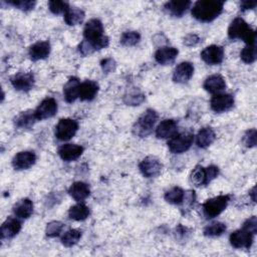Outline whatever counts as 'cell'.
<instances>
[{
	"mask_svg": "<svg viewBox=\"0 0 257 257\" xmlns=\"http://www.w3.org/2000/svg\"><path fill=\"white\" fill-rule=\"evenodd\" d=\"M83 35L84 40L78 45V50L82 55H88L108 45V38L103 35V26L98 19L93 18L86 22Z\"/></svg>",
	"mask_w": 257,
	"mask_h": 257,
	"instance_id": "6da1fadb",
	"label": "cell"
},
{
	"mask_svg": "<svg viewBox=\"0 0 257 257\" xmlns=\"http://www.w3.org/2000/svg\"><path fill=\"white\" fill-rule=\"evenodd\" d=\"M223 1L219 0H200L192 8V15L199 21L210 22L217 18L223 10Z\"/></svg>",
	"mask_w": 257,
	"mask_h": 257,
	"instance_id": "7a4b0ae2",
	"label": "cell"
},
{
	"mask_svg": "<svg viewBox=\"0 0 257 257\" xmlns=\"http://www.w3.org/2000/svg\"><path fill=\"white\" fill-rule=\"evenodd\" d=\"M228 35L231 39H242L247 45L255 44V31L242 18H235L231 22Z\"/></svg>",
	"mask_w": 257,
	"mask_h": 257,
	"instance_id": "3957f363",
	"label": "cell"
},
{
	"mask_svg": "<svg viewBox=\"0 0 257 257\" xmlns=\"http://www.w3.org/2000/svg\"><path fill=\"white\" fill-rule=\"evenodd\" d=\"M158 120V113L152 109H147L137 120L133 127V132L136 136L144 138L152 133L154 125Z\"/></svg>",
	"mask_w": 257,
	"mask_h": 257,
	"instance_id": "277c9868",
	"label": "cell"
},
{
	"mask_svg": "<svg viewBox=\"0 0 257 257\" xmlns=\"http://www.w3.org/2000/svg\"><path fill=\"white\" fill-rule=\"evenodd\" d=\"M194 141V136L192 133L185 132L175 134L170 138L168 142V147L170 151L174 154H182L190 149Z\"/></svg>",
	"mask_w": 257,
	"mask_h": 257,
	"instance_id": "5b68a950",
	"label": "cell"
},
{
	"mask_svg": "<svg viewBox=\"0 0 257 257\" xmlns=\"http://www.w3.org/2000/svg\"><path fill=\"white\" fill-rule=\"evenodd\" d=\"M228 195H220L207 200L203 204V212L207 218H214L221 214L227 207L229 203Z\"/></svg>",
	"mask_w": 257,
	"mask_h": 257,
	"instance_id": "8992f818",
	"label": "cell"
},
{
	"mask_svg": "<svg viewBox=\"0 0 257 257\" xmlns=\"http://www.w3.org/2000/svg\"><path fill=\"white\" fill-rule=\"evenodd\" d=\"M78 123L72 118H61L55 125V137L60 141H68L76 134Z\"/></svg>",
	"mask_w": 257,
	"mask_h": 257,
	"instance_id": "52a82bcc",
	"label": "cell"
},
{
	"mask_svg": "<svg viewBox=\"0 0 257 257\" xmlns=\"http://www.w3.org/2000/svg\"><path fill=\"white\" fill-rule=\"evenodd\" d=\"M162 168H163V165L161 164V162L156 157H153V156H149L145 158L139 165V169L141 173L146 178L157 177L158 175H160Z\"/></svg>",
	"mask_w": 257,
	"mask_h": 257,
	"instance_id": "ba28073f",
	"label": "cell"
},
{
	"mask_svg": "<svg viewBox=\"0 0 257 257\" xmlns=\"http://www.w3.org/2000/svg\"><path fill=\"white\" fill-rule=\"evenodd\" d=\"M57 111V102L53 97H47L43 99L40 104L34 110L37 120L52 117Z\"/></svg>",
	"mask_w": 257,
	"mask_h": 257,
	"instance_id": "9c48e42d",
	"label": "cell"
},
{
	"mask_svg": "<svg viewBox=\"0 0 257 257\" xmlns=\"http://www.w3.org/2000/svg\"><path fill=\"white\" fill-rule=\"evenodd\" d=\"M202 59L210 65L220 64L224 59V49L219 45H210L207 46L201 52Z\"/></svg>",
	"mask_w": 257,
	"mask_h": 257,
	"instance_id": "30bf717a",
	"label": "cell"
},
{
	"mask_svg": "<svg viewBox=\"0 0 257 257\" xmlns=\"http://www.w3.org/2000/svg\"><path fill=\"white\" fill-rule=\"evenodd\" d=\"M211 108L216 112L229 110L234 105V97L228 93H217L210 101Z\"/></svg>",
	"mask_w": 257,
	"mask_h": 257,
	"instance_id": "8fae6325",
	"label": "cell"
},
{
	"mask_svg": "<svg viewBox=\"0 0 257 257\" xmlns=\"http://www.w3.org/2000/svg\"><path fill=\"white\" fill-rule=\"evenodd\" d=\"M253 242V234L244 229L236 230L230 235V243L234 248H249Z\"/></svg>",
	"mask_w": 257,
	"mask_h": 257,
	"instance_id": "7c38bea8",
	"label": "cell"
},
{
	"mask_svg": "<svg viewBox=\"0 0 257 257\" xmlns=\"http://www.w3.org/2000/svg\"><path fill=\"white\" fill-rule=\"evenodd\" d=\"M36 156L31 151H23L16 154L12 160V166L15 170H26L34 165Z\"/></svg>",
	"mask_w": 257,
	"mask_h": 257,
	"instance_id": "4fadbf2b",
	"label": "cell"
},
{
	"mask_svg": "<svg viewBox=\"0 0 257 257\" xmlns=\"http://www.w3.org/2000/svg\"><path fill=\"white\" fill-rule=\"evenodd\" d=\"M13 87L20 91H27L34 84V75L31 72H20L11 78Z\"/></svg>",
	"mask_w": 257,
	"mask_h": 257,
	"instance_id": "5bb4252c",
	"label": "cell"
},
{
	"mask_svg": "<svg viewBox=\"0 0 257 257\" xmlns=\"http://www.w3.org/2000/svg\"><path fill=\"white\" fill-rule=\"evenodd\" d=\"M194 73V66L191 62L184 61L177 65L173 73V80L178 83L187 82Z\"/></svg>",
	"mask_w": 257,
	"mask_h": 257,
	"instance_id": "9a60e30c",
	"label": "cell"
},
{
	"mask_svg": "<svg viewBox=\"0 0 257 257\" xmlns=\"http://www.w3.org/2000/svg\"><path fill=\"white\" fill-rule=\"evenodd\" d=\"M83 152V148L81 146L75 144H65L62 145L58 150L59 157L66 162H71L78 159Z\"/></svg>",
	"mask_w": 257,
	"mask_h": 257,
	"instance_id": "2e32d148",
	"label": "cell"
},
{
	"mask_svg": "<svg viewBox=\"0 0 257 257\" xmlns=\"http://www.w3.org/2000/svg\"><path fill=\"white\" fill-rule=\"evenodd\" d=\"M21 229V223L12 217H9L5 220V222L1 226V238L2 239H10L16 236Z\"/></svg>",
	"mask_w": 257,
	"mask_h": 257,
	"instance_id": "e0dca14e",
	"label": "cell"
},
{
	"mask_svg": "<svg viewBox=\"0 0 257 257\" xmlns=\"http://www.w3.org/2000/svg\"><path fill=\"white\" fill-rule=\"evenodd\" d=\"M178 55V50L175 47L164 46L159 48L155 53V59L158 63L167 65L174 62Z\"/></svg>",
	"mask_w": 257,
	"mask_h": 257,
	"instance_id": "ac0fdd59",
	"label": "cell"
},
{
	"mask_svg": "<svg viewBox=\"0 0 257 257\" xmlns=\"http://www.w3.org/2000/svg\"><path fill=\"white\" fill-rule=\"evenodd\" d=\"M50 53V44L48 41H38L30 46L29 56L32 60L37 61L46 58Z\"/></svg>",
	"mask_w": 257,
	"mask_h": 257,
	"instance_id": "d6986e66",
	"label": "cell"
},
{
	"mask_svg": "<svg viewBox=\"0 0 257 257\" xmlns=\"http://www.w3.org/2000/svg\"><path fill=\"white\" fill-rule=\"evenodd\" d=\"M98 91V85L92 80H85L79 84L78 97L81 100H92Z\"/></svg>",
	"mask_w": 257,
	"mask_h": 257,
	"instance_id": "ffe728a7",
	"label": "cell"
},
{
	"mask_svg": "<svg viewBox=\"0 0 257 257\" xmlns=\"http://www.w3.org/2000/svg\"><path fill=\"white\" fill-rule=\"evenodd\" d=\"M177 134V122L174 119H164L156 128L158 139H168Z\"/></svg>",
	"mask_w": 257,
	"mask_h": 257,
	"instance_id": "44dd1931",
	"label": "cell"
},
{
	"mask_svg": "<svg viewBox=\"0 0 257 257\" xmlns=\"http://www.w3.org/2000/svg\"><path fill=\"white\" fill-rule=\"evenodd\" d=\"M203 86L210 93H219L226 87V83L220 74H213L206 78Z\"/></svg>",
	"mask_w": 257,
	"mask_h": 257,
	"instance_id": "7402d4cb",
	"label": "cell"
},
{
	"mask_svg": "<svg viewBox=\"0 0 257 257\" xmlns=\"http://www.w3.org/2000/svg\"><path fill=\"white\" fill-rule=\"evenodd\" d=\"M14 214L21 218V219H27L31 216L33 212V203L28 198H23L19 200L13 207Z\"/></svg>",
	"mask_w": 257,
	"mask_h": 257,
	"instance_id": "603a6c76",
	"label": "cell"
},
{
	"mask_svg": "<svg viewBox=\"0 0 257 257\" xmlns=\"http://www.w3.org/2000/svg\"><path fill=\"white\" fill-rule=\"evenodd\" d=\"M68 193L75 201L80 202L89 196L90 190L87 184L83 182H75L68 189Z\"/></svg>",
	"mask_w": 257,
	"mask_h": 257,
	"instance_id": "cb8c5ba5",
	"label": "cell"
},
{
	"mask_svg": "<svg viewBox=\"0 0 257 257\" xmlns=\"http://www.w3.org/2000/svg\"><path fill=\"white\" fill-rule=\"evenodd\" d=\"M79 80L76 77H70L63 87V95L66 102H73L78 97Z\"/></svg>",
	"mask_w": 257,
	"mask_h": 257,
	"instance_id": "d4e9b609",
	"label": "cell"
},
{
	"mask_svg": "<svg viewBox=\"0 0 257 257\" xmlns=\"http://www.w3.org/2000/svg\"><path fill=\"white\" fill-rule=\"evenodd\" d=\"M216 139V135L211 127H203L197 135V146L205 149L213 144Z\"/></svg>",
	"mask_w": 257,
	"mask_h": 257,
	"instance_id": "484cf974",
	"label": "cell"
},
{
	"mask_svg": "<svg viewBox=\"0 0 257 257\" xmlns=\"http://www.w3.org/2000/svg\"><path fill=\"white\" fill-rule=\"evenodd\" d=\"M190 1H169L165 4L166 10L174 16H181L183 15L186 10L190 7Z\"/></svg>",
	"mask_w": 257,
	"mask_h": 257,
	"instance_id": "4316f807",
	"label": "cell"
},
{
	"mask_svg": "<svg viewBox=\"0 0 257 257\" xmlns=\"http://www.w3.org/2000/svg\"><path fill=\"white\" fill-rule=\"evenodd\" d=\"M37 120L34 111L27 110L22 111L16 118H15V124L20 128H30L34 122Z\"/></svg>",
	"mask_w": 257,
	"mask_h": 257,
	"instance_id": "83f0119b",
	"label": "cell"
},
{
	"mask_svg": "<svg viewBox=\"0 0 257 257\" xmlns=\"http://www.w3.org/2000/svg\"><path fill=\"white\" fill-rule=\"evenodd\" d=\"M89 216V209L84 204L78 203L70 207L68 211V217L75 221H83Z\"/></svg>",
	"mask_w": 257,
	"mask_h": 257,
	"instance_id": "f1b7e54d",
	"label": "cell"
},
{
	"mask_svg": "<svg viewBox=\"0 0 257 257\" xmlns=\"http://www.w3.org/2000/svg\"><path fill=\"white\" fill-rule=\"evenodd\" d=\"M84 16V12L81 9L77 7H69V9L64 13V21L68 25H76L83 21Z\"/></svg>",
	"mask_w": 257,
	"mask_h": 257,
	"instance_id": "f546056e",
	"label": "cell"
},
{
	"mask_svg": "<svg viewBox=\"0 0 257 257\" xmlns=\"http://www.w3.org/2000/svg\"><path fill=\"white\" fill-rule=\"evenodd\" d=\"M190 180L192 184L196 187H200L203 185H206L209 183L208 178H207V173H206V168L202 166H197L191 173Z\"/></svg>",
	"mask_w": 257,
	"mask_h": 257,
	"instance_id": "4dcf8cb0",
	"label": "cell"
},
{
	"mask_svg": "<svg viewBox=\"0 0 257 257\" xmlns=\"http://www.w3.org/2000/svg\"><path fill=\"white\" fill-rule=\"evenodd\" d=\"M185 192L180 187H174L166 192L165 194V200L174 205H179L183 201Z\"/></svg>",
	"mask_w": 257,
	"mask_h": 257,
	"instance_id": "1f68e13d",
	"label": "cell"
},
{
	"mask_svg": "<svg viewBox=\"0 0 257 257\" xmlns=\"http://www.w3.org/2000/svg\"><path fill=\"white\" fill-rule=\"evenodd\" d=\"M80 238H81L80 231H78L76 229H69L61 237V243L65 247H72L79 241Z\"/></svg>",
	"mask_w": 257,
	"mask_h": 257,
	"instance_id": "d6a6232c",
	"label": "cell"
},
{
	"mask_svg": "<svg viewBox=\"0 0 257 257\" xmlns=\"http://www.w3.org/2000/svg\"><path fill=\"white\" fill-rule=\"evenodd\" d=\"M240 57L242 59L243 62L250 64L253 63L256 58H257V52H256V46L255 44H250V45H246L241 53H240Z\"/></svg>",
	"mask_w": 257,
	"mask_h": 257,
	"instance_id": "836d02e7",
	"label": "cell"
},
{
	"mask_svg": "<svg viewBox=\"0 0 257 257\" xmlns=\"http://www.w3.org/2000/svg\"><path fill=\"white\" fill-rule=\"evenodd\" d=\"M226 231V225L221 222L210 224L204 229V235L208 237H218Z\"/></svg>",
	"mask_w": 257,
	"mask_h": 257,
	"instance_id": "e575fe53",
	"label": "cell"
},
{
	"mask_svg": "<svg viewBox=\"0 0 257 257\" xmlns=\"http://www.w3.org/2000/svg\"><path fill=\"white\" fill-rule=\"evenodd\" d=\"M141 39V35L137 31H125L120 36V43L124 46H134Z\"/></svg>",
	"mask_w": 257,
	"mask_h": 257,
	"instance_id": "d590c367",
	"label": "cell"
},
{
	"mask_svg": "<svg viewBox=\"0 0 257 257\" xmlns=\"http://www.w3.org/2000/svg\"><path fill=\"white\" fill-rule=\"evenodd\" d=\"M64 224L60 221H51L47 224L46 229H45V233L48 237H56L58 236L62 230H63Z\"/></svg>",
	"mask_w": 257,
	"mask_h": 257,
	"instance_id": "8d00e7d4",
	"label": "cell"
},
{
	"mask_svg": "<svg viewBox=\"0 0 257 257\" xmlns=\"http://www.w3.org/2000/svg\"><path fill=\"white\" fill-rule=\"evenodd\" d=\"M49 10L54 14L65 13L69 9V5L64 1H49L48 2Z\"/></svg>",
	"mask_w": 257,
	"mask_h": 257,
	"instance_id": "74e56055",
	"label": "cell"
},
{
	"mask_svg": "<svg viewBox=\"0 0 257 257\" xmlns=\"http://www.w3.org/2000/svg\"><path fill=\"white\" fill-rule=\"evenodd\" d=\"M8 4L23 10V11H29L31 9L34 8L35 6V2L34 1H29V0H17V1H9L7 2Z\"/></svg>",
	"mask_w": 257,
	"mask_h": 257,
	"instance_id": "f35d334b",
	"label": "cell"
},
{
	"mask_svg": "<svg viewBox=\"0 0 257 257\" xmlns=\"http://www.w3.org/2000/svg\"><path fill=\"white\" fill-rule=\"evenodd\" d=\"M195 199H196V196H195V193H194V192L188 191L187 193H185L184 198H183V201L181 202V204H182V209H183V210H190V209L192 208V206L194 205Z\"/></svg>",
	"mask_w": 257,
	"mask_h": 257,
	"instance_id": "ab89813d",
	"label": "cell"
},
{
	"mask_svg": "<svg viewBox=\"0 0 257 257\" xmlns=\"http://www.w3.org/2000/svg\"><path fill=\"white\" fill-rule=\"evenodd\" d=\"M242 229H244L245 231H247V232H249L253 235L256 234V232H257V219H256V217L252 216L251 218L247 219L244 222V224L242 226Z\"/></svg>",
	"mask_w": 257,
	"mask_h": 257,
	"instance_id": "60d3db41",
	"label": "cell"
},
{
	"mask_svg": "<svg viewBox=\"0 0 257 257\" xmlns=\"http://www.w3.org/2000/svg\"><path fill=\"white\" fill-rule=\"evenodd\" d=\"M256 138H257V133L255 128H252L248 131L245 136H244V144L246 147H254L256 145Z\"/></svg>",
	"mask_w": 257,
	"mask_h": 257,
	"instance_id": "b9f144b4",
	"label": "cell"
},
{
	"mask_svg": "<svg viewBox=\"0 0 257 257\" xmlns=\"http://www.w3.org/2000/svg\"><path fill=\"white\" fill-rule=\"evenodd\" d=\"M144 99H145V96L143 94H141V93H133V94H130L128 96H126L125 102L128 103V104H132V105H138Z\"/></svg>",
	"mask_w": 257,
	"mask_h": 257,
	"instance_id": "7bdbcfd3",
	"label": "cell"
},
{
	"mask_svg": "<svg viewBox=\"0 0 257 257\" xmlns=\"http://www.w3.org/2000/svg\"><path fill=\"white\" fill-rule=\"evenodd\" d=\"M100 65H101V68H102L103 72L108 73V72H110L114 69L115 62L112 58H105L100 62Z\"/></svg>",
	"mask_w": 257,
	"mask_h": 257,
	"instance_id": "ee69618b",
	"label": "cell"
},
{
	"mask_svg": "<svg viewBox=\"0 0 257 257\" xmlns=\"http://www.w3.org/2000/svg\"><path fill=\"white\" fill-rule=\"evenodd\" d=\"M199 41H200L199 36L196 35V34L191 33V34H188V35L185 37V39H184V44H186L187 46H194V45L198 44Z\"/></svg>",
	"mask_w": 257,
	"mask_h": 257,
	"instance_id": "f6af8a7d",
	"label": "cell"
},
{
	"mask_svg": "<svg viewBox=\"0 0 257 257\" xmlns=\"http://www.w3.org/2000/svg\"><path fill=\"white\" fill-rule=\"evenodd\" d=\"M257 2L256 1H242L240 4V9L242 11L244 10H248V9H252L256 6Z\"/></svg>",
	"mask_w": 257,
	"mask_h": 257,
	"instance_id": "bcb514c9",
	"label": "cell"
},
{
	"mask_svg": "<svg viewBox=\"0 0 257 257\" xmlns=\"http://www.w3.org/2000/svg\"><path fill=\"white\" fill-rule=\"evenodd\" d=\"M255 190H256V188L254 187L253 189H252V191H251V195H252V199H253V201L255 202Z\"/></svg>",
	"mask_w": 257,
	"mask_h": 257,
	"instance_id": "7dc6e473",
	"label": "cell"
}]
</instances>
